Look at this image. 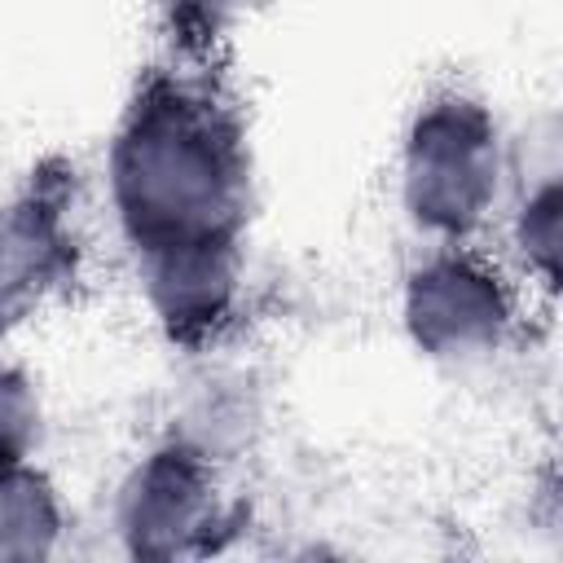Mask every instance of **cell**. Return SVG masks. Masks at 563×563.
Here are the masks:
<instances>
[{
  "instance_id": "obj_2",
  "label": "cell",
  "mask_w": 563,
  "mask_h": 563,
  "mask_svg": "<svg viewBox=\"0 0 563 563\" xmlns=\"http://www.w3.org/2000/svg\"><path fill=\"white\" fill-rule=\"evenodd\" d=\"M497 185L493 128L471 101H440L418 114L405 154V202L435 233H466Z\"/></svg>"
},
{
  "instance_id": "obj_3",
  "label": "cell",
  "mask_w": 563,
  "mask_h": 563,
  "mask_svg": "<svg viewBox=\"0 0 563 563\" xmlns=\"http://www.w3.org/2000/svg\"><path fill=\"white\" fill-rule=\"evenodd\" d=\"M123 537L132 554H189L211 545V528L220 523L207 462L189 449H163L123 488L119 510Z\"/></svg>"
},
{
  "instance_id": "obj_5",
  "label": "cell",
  "mask_w": 563,
  "mask_h": 563,
  "mask_svg": "<svg viewBox=\"0 0 563 563\" xmlns=\"http://www.w3.org/2000/svg\"><path fill=\"white\" fill-rule=\"evenodd\" d=\"M75 268V242L62 220V198L35 185L0 211V330L22 321Z\"/></svg>"
},
{
  "instance_id": "obj_7",
  "label": "cell",
  "mask_w": 563,
  "mask_h": 563,
  "mask_svg": "<svg viewBox=\"0 0 563 563\" xmlns=\"http://www.w3.org/2000/svg\"><path fill=\"white\" fill-rule=\"evenodd\" d=\"M57 523L53 488L22 462L0 466V554H48Z\"/></svg>"
},
{
  "instance_id": "obj_8",
  "label": "cell",
  "mask_w": 563,
  "mask_h": 563,
  "mask_svg": "<svg viewBox=\"0 0 563 563\" xmlns=\"http://www.w3.org/2000/svg\"><path fill=\"white\" fill-rule=\"evenodd\" d=\"M35 440V400L22 374L0 369V466H13L26 457Z\"/></svg>"
},
{
  "instance_id": "obj_6",
  "label": "cell",
  "mask_w": 563,
  "mask_h": 563,
  "mask_svg": "<svg viewBox=\"0 0 563 563\" xmlns=\"http://www.w3.org/2000/svg\"><path fill=\"white\" fill-rule=\"evenodd\" d=\"M150 260V299L180 343L207 339L233 303L238 282V255L233 242H198V246H172Z\"/></svg>"
},
{
  "instance_id": "obj_9",
  "label": "cell",
  "mask_w": 563,
  "mask_h": 563,
  "mask_svg": "<svg viewBox=\"0 0 563 563\" xmlns=\"http://www.w3.org/2000/svg\"><path fill=\"white\" fill-rule=\"evenodd\" d=\"M158 4L172 18V31H180V40L189 44L216 40L238 9V0H158Z\"/></svg>"
},
{
  "instance_id": "obj_4",
  "label": "cell",
  "mask_w": 563,
  "mask_h": 563,
  "mask_svg": "<svg viewBox=\"0 0 563 563\" xmlns=\"http://www.w3.org/2000/svg\"><path fill=\"white\" fill-rule=\"evenodd\" d=\"M501 321V286L471 260L444 255L409 282V330L435 356H457L493 343Z\"/></svg>"
},
{
  "instance_id": "obj_1",
  "label": "cell",
  "mask_w": 563,
  "mask_h": 563,
  "mask_svg": "<svg viewBox=\"0 0 563 563\" xmlns=\"http://www.w3.org/2000/svg\"><path fill=\"white\" fill-rule=\"evenodd\" d=\"M110 185L141 255L233 242L246 211V150L233 106L189 79L154 75L114 136Z\"/></svg>"
}]
</instances>
